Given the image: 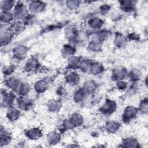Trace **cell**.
Instances as JSON below:
<instances>
[{"label":"cell","instance_id":"ba28073f","mask_svg":"<svg viewBox=\"0 0 148 148\" xmlns=\"http://www.w3.org/2000/svg\"><path fill=\"white\" fill-rule=\"evenodd\" d=\"M20 115V112L18 109L14 108L13 106L8 108L6 112L7 118L11 121L17 120Z\"/></svg>","mask_w":148,"mask_h":148},{"label":"cell","instance_id":"f35d334b","mask_svg":"<svg viewBox=\"0 0 148 148\" xmlns=\"http://www.w3.org/2000/svg\"><path fill=\"white\" fill-rule=\"evenodd\" d=\"M14 71V67L12 65H6L4 66L2 68V72L4 75H11L13 72Z\"/></svg>","mask_w":148,"mask_h":148},{"label":"cell","instance_id":"9a60e30c","mask_svg":"<svg viewBox=\"0 0 148 148\" xmlns=\"http://www.w3.org/2000/svg\"><path fill=\"white\" fill-rule=\"evenodd\" d=\"M48 88V83L45 80H40L36 82L34 88L36 92L42 93Z\"/></svg>","mask_w":148,"mask_h":148},{"label":"cell","instance_id":"d6a6232c","mask_svg":"<svg viewBox=\"0 0 148 148\" xmlns=\"http://www.w3.org/2000/svg\"><path fill=\"white\" fill-rule=\"evenodd\" d=\"M88 47L92 51H98L101 49V43L99 41L92 40L89 44Z\"/></svg>","mask_w":148,"mask_h":148},{"label":"cell","instance_id":"3957f363","mask_svg":"<svg viewBox=\"0 0 148 148\" xmlns=\"http://www.w3.org/2000/svg\"><path fill=\"white\" fill-rule=\"evenodd\" d=\"M138 110H139L137 108L133 106H127L123 112V120L124 122L131 121L136 116Z\"/></svg>","mask_w":148,"mask_h":148},{"label":"cell","instance_id":"30bf717a","mask_svg":"<svg viewBox=\"0 0 148 148\" xmlns=\"http://www.w3.org/2000/svg\"><path fill=\"white\" fill-rule=\"evenodd\" d=\"M6 84L7 86L12 90L18 91L21 83L18 78L16 77H10L6 80Z\"/></svg>","mask_w":148,"mask_h":148},{"label":"cell","instance_id":"277c9868","mask_svg":"<svg viewBox=\"0 0 148 148\" xmlns=\"http://www.w3.org/2000/svg\"><path fill=\"white\" fill-rule=\"evenodd\" d=\"M117 108V104L115 101L108 99L106 100L100 108V111L105 114H110L113 113Z\"/></svg>","mask_w":148,"mask_h":148},{"label":"cell","instance_id":"2e32d148","mask_svg":"<svg viewBox=\"0 0 148 148\" xmlns=\"http://www.w3.org/2000/svg\"><path fill=\"white\" fill-rule=\"evenodd\" d=\"M24 26L23 23L20 21H16L12 24L9 29L11 31V32L14 35L21 33L24 30Z\"/></svg>","mask_w":148,"mask_h":148},{"label":"cell","instance_id":"60d3db41","mask_svg":"<svg viewBox=\"0 0 148 148\" xmlns=\"http://www.w3.org/2000/svg\"><path fill=\"white\" fill-rule=\"evenodd\" d=\"M117 86L119 88H120L121 90H124V89L127 88V84L125 82H123L122 80H120V81H118Z\"/></svg>","mask_w":148,"mask_h":148},{"label":"cell","instance_id":"74e56055","mask_svg":"<svg viewBox=\"0 0 148 148\" xmlns=\"http://www.w3.org/2000/svg\"><path fill=\"white\" fill-rule=\"evenodd\" d=\"M140 112L146 113L147 112V98L143 99L139 103V109Z\"/></svg>","mask_w":148,"mask_h":148},{"label":"cell","instance_id":"cb8c5ba5","mask_svg":"<svg viewBox=\"0 0 148 148\" xmlns=\"http://www.w3.org/2000/svg\"><path fill=\"white\" fill-rule=\"evenodd\" d=\"M60 138V134L55 131L50 132L47 135V140L50 144H56L59 142Z\"/></svg>","mask_w":148,"mask_h":148},{"label":"cell","instance_id":"8d00e7d4","mask_svg":"<svg viewBox=\"0 0 148 148\" xmlns=\"http://www.w3.org/2000/svg\"><path fill=\"white\" fill-rule=\"evenodd\" d=\"M123 144L126 147H135L137 144V142L134 138H128L124 139Z\"/></svg>","mask_w":148,"mask_h":148},{"label":"cell","instance_id":"484cf974","mask_svg":"<svg viewBox=\"0 0 148 148\" xmlns=\"http://www.w3.org/2000/svg\"><path fill=\"white\" fill-rule=\"evenodd\" d=\"M97 87V84L94 81L89 80L85 83L84 87H83V90L86 93H90L92 92Z\"/></svg>","mask_w":148,"mask_h":148},{"label":"cell","instance_id":"7402d4cb","mask_svg":"<svg viewBox=\"0 0 148 148\" xmlns=\"http://www.w3.org/2000/svg\"><path fill=\"white\" fill-rule=\"evenodd\" d=\"M81 64V61L79 57H71L68 61V66L72 69L79 68Z\"/></svg>","mask_w":148,"mask_h":148},{"label":"cell","instance_id":"5b68a950","mask_svg":"<svg viewBox=\"0 0 148 148\" xmlns=\"http://www.w3.org/2000/svg\"><path fill=\"white\" fill-rule=\"evenodd\" d=\"M17 107L23 110H28L32 106V101L26 96H21L17 99Z\"/></svg>","mask_w":148,"mask_h":148},{"label":"cell","instance_id":"f1b7e54d","mask_svg":"<svg viewBox=\"0 0 148 148\" xmlns=\"http://www.w3.org/2000/svg\"><path fill=\"white\" fill-rule=\"evenodd\" d=\"M31 90L30 86L27 83H21L18 89V92L21 96H25Z\"/></svg>","mask_w":148,"mask_h":148},{"label":"cell","instance_id":"f546056e","mask_svg":"<svg viewBox=\"0 0 148 148\" xmlns=\"http://www.w3.org/2000/svg\"><path fill=\"white\" fill-rule=\"evenodd\" d=\"M114 42L116 46L119 47H121L126 45L127 42V40L125 38V36H124L121 34H119L116 36Z\"/></svg>","mask_w":148,"mask_h":148},{"label":"cell","instance_id":"4316f807","mask_svg":"<svg viewBox=\"0 0 148 148\" xmlns=\"http://www.w3.org/2000/svg\"><path fill=\"white\" fill-rule=\"evenodd\" d=\"M75 47L73 46L69 45H65L62 49V53L64 56L72 57V56L75 53Z\"/></svg>","mask_w":148,"mask_h":148},{"label":"cell","instance_id":"ab89813d","mask_svg":"<svg viewBox=\"0 0 148 148\" xmlns=\"http://www.w3.org/2000/svg\"><path fill=\"white\" fill-rule=\"evenodd\" d=\"M109 9H110V6L106 4H105L104 5H102L101 6L100 12L102 14H105L108 12V11L109 10Z\"/></svg>","mask_w":148,"mask_h":148},{"label":"cell","instance_id":"d4e9b609","mask_svg":"<svg viewBox=\"0 0 148 148\" xmlns=\"http://www.w3.org/2000/svg\"><path fill=\"white\" fill-rule=\"evenodd\" d=\"M120 127V124L119 123L116 121H109L106 124V130L109 132H112V133L116 132L119 130Z\"/></svg>","mask_w":148,"mask_h":148},{"label":"cell","instance_id":"d590c367","mask_svg":"<svg viewBox=\"0 0 148 148\" xmlns=\"http://www.w3.org/2000/svg\"><path fill=\"white\" fill-rule=\"evenodd\" d=\"M80 1H76V0H71V1H66V5L69 9L72 10L76 9L79 7V5L80 4Z\"/></svg>","mask_w":148,"mask_h":148},{"label":"cell","instance_id":"4dcf8cb0","mask_svg":"<svg viewBox=\"0 0 148 148\" xmlns=\"http://www.w3.org/2000/svg\"><path fill=\"white\" fill-rule=\"evenodd\" d=\"M86 93V92L84 91L83 88L76 91L73 95V99L76 102H79L82 101L84 98Z\"/></svg>","mask_w":148,"mask_h":148},{"label":"cell","instance_id":"52a82bcc","mask_svg":"<svg viewBox=\"0 0 148 148\" xmlns=\"http://www.w3.org/2000/svg\"><path fill=\"white\" fill-rule=\"evenodd\" d=\"M13 57L17 60L24 59L28 52L27 48L24 46H19L13 50Z\"/></svg>","mask_w":148,"mask_h":148},{"label":"cell","instance_id":"7c38bea8","mask_svg":"<svg viewBox=\"0 0 148 148\" xmlns=\"http://www.w3.org/2000/svg\"><path fill=\"white\" fill-rule=\"evenodd\" d=\"M127 75V71L125 68L122 67H117L113 72L112 78L114 79V80H121L124 77H125L126 75Z\"/></svg>","mask_w":148,"mask_h":148},{"label":"cell","instance_id":"1f68e13d","mask_svg":"<svg viewBox=\"0 0 148 148\" xmlns=\"http://www.w3.org/2000/svg\"><path fill=\"white\" fill-rule=\"evenodd\" d=\"M10 139H11L9 133L5 132V131H4V133H3V132H1V140H0L1 146L8 144L10 142Z\"/></svg>","mask_w":148,"mask_h":148},{"label":"cell","instance_id":"5bb4252c","mask_svg":"<svg viewBox=\"0 0 148 148\" xmlns=\"http://www.w3.org/2000/svg\"><path fill=\"white\" fill-rule=\"evenodd\" d=\"M120 7L124 12H132L135 9V3L132 1H122L119 2Z\"/></svg>","mask_w":148,"mask_h":148},{"label":"cell","instance_id":"ffe728a7","mask_svg":"<svg viewBox=\"0 0 148 148\" xmlns=\"http://www.w3.org/2000/svg\"><path fill=\"white\" fill-rule=\"evenodd\" d=\"M61 108V103L58 100H51L48 104V108L50 112H58Z\"/></svg>","mask_w":148,"mask_h":148},{"label":"cell","instance_id":"6da1fadb","mask_svg":"<svg viewBox=\"0 0 148 148\" xmlns=\"http://www.w3.org/2000/svg\"><path fill=\"white\" fill-rule=\"evenodd\" d=\"M28 9L24 3L17 2L13 8V16L16 19H24L28 16Z\"/></svg>","mask_w":148,"mask_h":148},{"label":"cell","instance_id":"ac0fdd59","mask_svg":"<svg viewBox=\"0 0 148 148\" xmlns=\"http://www.w3.org/2000/svg\"><path fill=\"white\" fill-rule=\"evenodd\" d=\"M70 122L71 123L73 127H76L80 125L83 122V118L79 113H75L72 115L71 119H69Z\"/></svg>","mask_w":148,"mask_h":148},{"label":"cell","instance_id":"83f0119b","mask_svg":"<svg viewBox=\"0 0 148 148\" xmlns=\"http://www.w3.org/2000/svg\"><path fill=\"white\" fill-rule=\"evenodd\" d=\"M103 68L101 64H99L98 62L92 63L90 72L93 75H98L100 73H101L103 71Z\"/></svg>","mask_w":148,"mask_h":148},{"label":"cell","instance_id":"7a4b0ae2","mask_svg":"<svg viewBox=\"0 0 148 148\" xmlns=\"http://www.w3.org/2000/svg\"><path fill=\"white\" fill-rule=\"evenodd\" d=\"M15 99V95L13 92L2 91L1 92V105L3 107L9 108L13 106Z\"/></svg>","mask_w":148,"mask_h":148},{"label":"cell","instance_id":"44dd1931","mask_svg":"<svg viewBox=\"0 0 148 148\" xmlns=\"http://www.w3.org/2000/svg\"><path fill=\"white\" fill-rule=\"evenodd\" d=\"M15 5V1H2L1 2V8L2 9V11L9 12L10 10L14 8Z\"/></svg>","mask_w":148,"mask_h":148},{"label":"cell","instance_id":"9c48e42d","mask_svg":"<svg viewBox=\"0 0 148 148\" xmlns=\"http://www.w3.org/2000/svg\"><path fill=\"white\" fill-rule=\"evenodd\" d=\"M13 34L10 31L9 28L8 29H1V43L2 46H5L10 42Z\"/></svg>","mask_w":148,"mask_h":148},{"label":"cell","instance_id":"8fae6325","mask_svg":"<svg viewBox=\"0 0 148 148\" xmlns=\"http://www.w3.org/2000/svg\"><path fill=\"white\" fill-rule=\"evenodd\" d=\"M27 136L31 140L38 139L42 135V130L37 127L29 129L26 132Z\"/></svg>","mask_w":148,"mask_h":148},{"label":"cell","instance_id":"d6986e66","mask_svg":"<svg viewBox=\"0 0 148 148\" xmlns=\"http://www.w3.org/2000/svg\"><path fill=\"white\" fill-rule=\"evenodd\" d=\"M0 17H1V22L5 24L10 23L11 21H12L13 19L14 18L13 14L9 12H6V11H2V12L1 13Z\"/></svg>","mask_w":148,"mask_h":148},{"label":"cell","instance_id":"8992f818","mask_svg":"<svg viewBox=\"0 0 148 148\" xmlns=\"http://www.w3.org/2000/svg\"><path fill=\"white\" fill-rule=\"evenodd\" d=\"M46 8V4L42 1H32L29 5L28 9L34 14H36L43 12Z\"/></svg>","mask_w":148,"mask_h":148},{"label":"cell","instance_id":"836d02e7","mask_svg":"<svg viewBox=\"0 0 148 148\" xmlns=\"http://www.w3.org/2000/svg\"><path fill=\"white\" fill-rule=\"evenodd\" d=\"M141 72L138 69H132L129 73V76L132 80H136L139 79L141 76Z\"/></svg>","mask_w":148,"mask_h":148},{"label":"cell","instance_id":"e0dca14e","mask_svg":"<svg viewBox=\"0 0 148 148\" xmlns=\"http://www.w3.org/2000/svg\"><path fill=\"white\" fill-rule=\"evenodd\" d=\"M79 75L76 72H71L66 77L67 83L71 85H76L79 82Z\"/></svg>","mask_w":148,"mask_h":148},{"label":"cell","instance_id":"4fadbf2b","mask_svg":"<svg viewBox=\"0 0 148 148\" xmlns=\"http://www.w3.org/2000/svg\"><path fill=\"white\" fill-rule=\"evenodd\" d=\"M39 63L36 58L34 57L29 58L25 65V68L28 71H35L38 69Z\"/></svg>","mask_w":148,"mask_h":148},{"label":"cell","instance_id":"e575fe53","mask_svg":"<svg viewBox=\"0 0 148 148\" xmlns=\"http://www.w3.org/2000/svg\"><path fill=\"white\" fill-rule=\"evenodd\" d=\"M92 63L90 62L88 60L84 61L83 62H81L80 66V68L82 69V70L84 72H89L91 70Z\"/></svg>","mask_w":148,"mask_h":148},{"label":"cell","instance_id":"603a6c76","mask_svg":"<svg viewBox=\"0 0 148 148\" xmlns=\"http://www.w3.org/2000/svg\"><path fill=\"white\" fill-rule=\"evenodd\" d=\"M103 21L98 17L92 18L88 21V24L90 27L94 29H99L103 25Z\"/></svg>","mask_w":148,"mask_h":148}]
</instances>
